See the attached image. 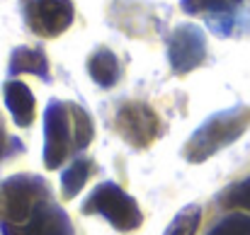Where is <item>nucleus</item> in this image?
I'll return each mask as SVG.
<instances>
[{
	"mask_svg": "<svg viewBox=\"0 0 250 235\" xmlns=\"http://www.w3.org/2000/svg\"><path fill=\"white\" fill-rule=\"evenodd\" d=\"M250 126V107H233L229 112H219L211 119H207L185 143L182 153L187 162H204L216 156L221 148L236 143L246 129Z\"/></svg>",
	"mask_w": 250,
	"mask_h": 235,
	"instance_id": "f257e3e1",
	"label": "nucleus"
},
{
	"mask_svg": "<svg viewBox=\"0 0 250 235\" xmlns=\"http://www.w3.org/2000/svg\"><path fill=\"white\" fill-rule=\"evenodd\" d=\"M49 201V184L42 177L15 175L0 184V218L2 223H27L32 214Z\"/></svg>",
	"mask_w": 250,
	"mask_h": 235,
	"instance_id": "f03ea898",
	"label": "nucleus"
},
{
	"mask_svg": "<svg viewBox=\"0 0 250 235\" xmlns=\"http://www.w3.org/2000/svg\"><path fill=\"white\" fill-rule=\"evenodd\" d=\"M83 214L102 216L104 221H109V226H114L122 233H131L141 226V209H139L136 199L129 196L114 182H104V184L95 187V192L85 199Z\"/></svg>",
	"mask_w": 250,
	"mask_h": 235,
	"instance_id": "7ed1b4c3",
	"label": "nucleus"
},
{
	"mask_svg": "<svg viewBox=\"0 0 250 235\" xmlns=\"http://www.w3.org/2000/svg\"><path fill=\"white\" fill-rule=\"evenodd\" d=\"M73 148V124L68 102H49L44 112V165L59 170Z\"/></svg>",
	"mask_w": 250,
	"mask_h": 235,
	"instance_id": "20e7f679",
	"label": "nucleus"
},
{
	"mask_svg": "<svg viewBox=\"0 0 250 235\" xmlns=\"http://www.w3.org/2000/svg\"><path fill=\"white\" fill-rule=\"evenodd\" d=\"M22 12L27 27L42 39L61 37L76 17L73 0H22Z\"/></svg>",
	"mask_w": 250,
	"mask_h": 235,
	"instance_id": "39448f33",
	"label": "nucleus"
},
{
	"mask_svg": "<svg viewBox=\"0 0 250 235\" xmlns=\"http://www.w3.org/2000/svg\"><path fill=\"white\" fill-rule=\"evenodd\" d=\"M117 131L134 148H148L161 136L158 114L144 102H126L117 112Z\"/></svg>",
	"mask_w": 250,
	"mask_h": 235,
	"instance_id": "423d86ee",
	"label": "nucleus"
},
{
	"mask_svg": "<svg viewBox=\"0 0 250 235\" xmlns=\"http://www.w3.org/2000/svg\"><path fill=\"white\" fill-rule=\"evenodd\" d=\"M167 59H170V66L177 76L192 73L207 59V37H204V32L197 24H177L172 37H170Z\"/></svg>",
	"mask_w": 250,
	"mask_h": 235,
	"instance_id": "0eeeda50",
	"label": "nucleus"
},
{
	"mask_svg": "<svg viewBox=\"0 0 250 235\" xmlns=\"http://www.w3.org/2000/svg\"><path fill=\"white\" fill-rule=\"evenodd\" d=\"M0 231L2 235H71V223L61 209L46 201L32 214L27 223H0Z\"/></svg>",
	"mask_w": 250,
	"mask_h": 235,
	"instance_id": "6e6552de",
	"label": "nucleus"
},
{
	"mask_svg": "<svg viewBox=\"0 0 250 235\" xmlns=\"http://www.w3.org/2000/svg\"><path fill=\"white\" fill-rule=\"evenodd\" d=\"M2 97H5V104L12 114V121L20 126V129H27L34 124V117H37V102H34V95L32 90L22 82V80H7L2 85Z\"/></svg>",
	"mask_w": 250,
	"mask_h": 235,
	"instance_id": "1a4fd4ad",
	"label": "nucleus"
},
{
	"mask_svg": "<svg viewBox=\"0 0 250 235\" xmlns=\"http://www.w3.org/2000/svg\"><path fill=\"white\" fill-rule=\"evenodd\" d=\"M87 73H90V78L95 80L100 87H114L119 82V78H122L119 59L107 46H100L87 59Z\"/></svg>",
	"mask_w": 250,
	"mask_h": 235,
	"instance_id": "9d476101",
	"label": "nucleus"
},
{
	"mask_svg": "<svg viewBox=\"0 0 250 235\" xmlns=\"http://www.w3.org/2000/svg\"><path fill=\"white\" fill-rule=\"evenodd\" d=\"M10 76H37V78L49 80V61L46 54L42 49H32V46H20L12 51L10 56Z\"/></svg>",
	"mask_w": 250,
	"mask_h": 235,
	"instance_id": "9b49d317",
	"label": "nucleus"
},
{
	"mask_svg": "<svg viewBox=\"0 0 250 235\" xmlns=\"http://www.w3.org/2000/svg\"><path fill=\"white\" fill-rule=\"evenodd\" d=\"M95 165L90 157H78L63 175H61V189H63V199H76L78 192L85 187V182L90 179Z\"/></svg>",
	"mask_w": 250,
	"mask_h": 235,
	"instance_id": "f8f14e48",
	"label": "nucleus"
},
{
	"mask_svg": "<svg viewBox=\"0 0 250 235\" xmlns=\"http://www.w3.org/2000/svg\"><path fill=\"white\" fill-rule=\"evenodd\" d=\"M68 107H71V124H73V148L83 151V148L90 146V141L95 136V126H92L90 114L83 107H78L73 102H68Z\"/></svg>",
	"mask_w": 250,
	"mask_h": 235,
	"instance_id": "ddd939ff",
	"label": "nucleus"
},
{
	"mask_svg": "<svg viewBox=\"0 0 250 235\" xmlns=\"http://www.w3.org/2000/svg\"><path fill=\"white\" fill-rule=\"evenodd\" d=\"M199 221H202V209L197 204H189L172 218L166 235H194L199 228Z\"/></svg>",
	"mask_w": 250,
	"mask_h": 235,
	"instance_id": "4468645a",
	"label": "nucleus"
},
{
	"mask_svg": "<svg viewBox=\"0 0 250 235\" xmlns=\"http://www.w3.org/2000/svg\"><path fill=\"white\" fill-rule=\"evenodd\" d=\"M241 0H180V7L187 15H202V12H229Z\"/></svg>",
	"mask_w": 250,
	"mask_h": 235,
	"instance_id": "2eb2a0df",
	"label": "nucleus"
},
{
	"mask_svg": "<svg viewBox=\"0 0 250 235\" xmlns=\"http://www.w3.org/2000/svg\"><path fill=\"white\" fill-rule=\"evenodd\" d=\"M209 235H250V216L231 214L224 221H219Z\"/></svg>",
	"mask_w": 250,
	"mask_h": 235,
	"instance_id": "dca6fc26",
	"label": "nucleus"
},
{
	"mask_svg": "<svg viewBox=\"0 0 250 235\" xmlns=\"http://www.w3.org/2000/svg\"><path fill=\"white\" fill-rule=\"evenodd\" d=\"M224 204H226L229 209H246V211H250V179L236 184V187L226 194Z\"/></svg>",
	"mask_w": 250,
	"mask_h": 235,
	"instance_id": "f3484780",
	"label": "nucleus"
},
{
	"mask_svg": "<svg viewBox=\"0 0 250 235\" xmlns=\"http://www.w3.org/2000/svg\"><path fill=\"white\" fill-rule=\"evenodd\" d=\"M2 153H5V126L0 121V160H2Z\"/></svg>",
	"mask_w": 250,
	"mask_h": 235,
	"instance_id": "a211bd4d",
	"label": "nucleus"
}]
</instances>
